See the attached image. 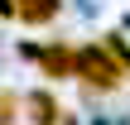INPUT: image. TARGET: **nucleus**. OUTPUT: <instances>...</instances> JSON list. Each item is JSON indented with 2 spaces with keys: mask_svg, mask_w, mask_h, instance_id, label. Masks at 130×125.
<instances>
[{
  "mask_svg": "<svg viewBox=\"0 0 130 125\" xmlns=\"http://www.w3.org/2000/svg\"><path fill=\"white\" fill-rule=\"evenodd\" d=\"M72 77H77L92 96H111V92L125 87L130 67L106 48V43H82V48H72Z\"/></svg>",
  "mask_w": 130,
  "mask_h": 125,
  "instance_id": "obj_1",
  "label": "nucleus"
},
{
  "mask_svg": "<svg viewBox=\"0 0 130 125\" xmlns=\"http://www.w3.org/2000/svg\"><path fill=\"white\" fill-rule=\"evenodd\" d=\"M34 63L48 82H72V43H63V39L43 43V48H34Z\"/></svg>",
  "mask_w": 130,
  "mask_h": 125,
  "instance_id": "obj_2",
  "label": "nucleus"
},
{
  "mask_svg": "<svg viewBox=\"0 0 130 125\" xmlns=\"http://www.w3.org/2000/svg\"><path fill=\"white\" fill-rule=\"evenodd\" d=\"M19 106L29 111V125H58V120H63V106H58L53 92H29Z\"/></svg>",
  "mask_w": 130,
  "mask_h": 125,
  "instance_id": "obj_3",
  "label": "nucleus"
},
{
  "mask_svg": "<svg viewBox=\"0 0 130 125\" xmlns=\"http://www.w3.org/2000/svg\"><path fill=\"white\" fill-rule=\"evenodd\" d=\"M14 14L29 24V29H43L63 14V0H14Z\"/></svg>",
  "mask_w": 130,
  "mask_h": 125,
  "instance_id": "obj_4",
  "label": "nucleus"
},
{
  "mask_svg": "<svg viewBox=\"0 0 130 125\" xmlns=\"http://www.w3.org/2000/svg\"><path fill=\"white\" fill-rule=\"evenodd\" d=\"M14 111H19V96L14 92H0V125H14Z\"/></svg>",
  "mask_w": 130,
  "mask_h": 125,
  "instance_id": "obj_5",
  "label": "nucleus"
},
{
  "mask_svg": "<svg viewBox=\"0 0 130 125\" xmlns=\"http://www.w3.org/2000/svg\"><path fill=\"white\" fill-rule=\"evenodd\" d=\"M101 43H106V48H111V53H116V58H121V63L130 67V43H125V34H106Z\"/></svg>",
  "mask_w": 130,
  "mask_h": 125,
  "instance_id": "obj_6",
  "label": "nucleus"
},
{
  "mask_svg": "<svg viewBox=\"0 0 130 125\" xmlns=\"http://www.w3.org/2000/svg\"><path fill=\"white\" fill-rule=\"evenodd\" d=\"M0 14H14V0H0Z\"/></svg>",
  "mask_w": 130,
  "mask_h": 125,
  "instance_id": "obj_7",
  "label": "nucleus"
}]
</instances>
